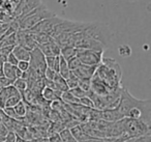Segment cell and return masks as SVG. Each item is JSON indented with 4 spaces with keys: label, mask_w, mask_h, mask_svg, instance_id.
<instances>
[{
    "label": "cell",
    "mask_w": 151,
    "mask_h": 142,
    "mask_svg": "<svg viewBox=\"0 0 151 142\" xmlns=\"http://www.w3.org/2000/svg\"><path fill=\"white\" fill-rule=\"evenodd\" d=\"M94 75L111 89H117L122 86V70L119 62L114 58L103 57L101 62L96 67Z\"/></svg>",
    "instance_id": "1"
},
{
    "label": "cell",
    "mask_w": 151,
    "mask_h": 142,
    "mask_svg": "<svg viewBox=\"0 0 151 142\" xmlns=\"http://www.w3.org/2000/svg\"><path fill=\"white\" fill-rule=\"evenodd\" d=\"M54 16L55 14L52 11H50L44 4H40L34 9H32L31 12H29L22 19L18 20L19 21V27L20 29L29 30L32 27H34L36 24L40 23V22L44 21L46 19H49V18H52Z\"/></svg>",
    "instance_id": "2"
},
{
    "label": "cell",
    "mask_w": 151,
    "mask_h": 142,
    "mask_svg": "<svg viewBox=\"0 0 151 142\" xmlns=\"http://www.w3.org/2000/svg\"><path fill=\"white\" fill-rule=\"evenodd\" d=\"M82 32L88 38L99 42L104 47H107L111 41V32L107 25L99 22H87Z\"/></svg>",
    "instance_id": "3"
},
{
    "label": "cell",
    "mask_w": 151,
    "mask_h": 142,
    "mask_svg": "<svg viewBox=\"0 0 151 142\" xmlns=\"http://www.w3.org/2000/svg\"><path fill=\"white\" fill-rule=\"evenodd\" d=\"M120 121H121L123 136L125 138H127V139L128 138L150 135L151 133L150 125H148V123L144 122L142 120L124 117Z\"/></svg>",
    "instance_id": "4"
},
{
    "label": "cell",
    "mask_w": 151,
    "mask_h": 142,
    "mask_svg": "<svg viewBox=\"0 0 151 142\" xmlns=\"http://www.w3.org/2000/svg\"><path fill=\"white\" fill-rule=\"evenodd\" d=\"M104 51L103 50H91V49H78L76 56L82 64L97 67L101 62Z\"/></svg>",
    "instance_id": "5"
},
{
    "label": "cell",
    "mask_w": 151,
    "mask_h": 142,
    "mask_svg": "<svg viewBox=\"0 0 151 142\" xmlns=\"http://www.w3.org/2000/svg\"><path fill=\"white\" fill-rule=\"evenodd\" d=\"M16 40H17V45L24 47L29 51H32L37 47L35 41H34L33 34L29 30H17L16 31Z\"/></svg>",
    "instance_id": "6"
},
{
    "label": "cell",
    "mask_w": 151,
    "mask_h": 142,
    "mask_svg": "<svg viewBox=\"0 0 151 142\" xmlns=\"http://www.w3.org/2000/svg\"><path fill=\"white\" fill-rule=\"evenodd\" d=\"M96 67H92V65H86V64H81L79 67L76 70L71 71L73 75L78 79H88L90 80L92 76L94 75Z\"/></svg>",
    "instance_id": "7"
},
{
    "label": "cell",
    "mask_w": 151,
    "mask_h": 142,
    "mask_svg": "<svg viewBox=\"0 0 151 142\" xmlns=\"http://www.w3.org/2000/svg\"><path fill=\"white\" fill-rule=\"evenodd\" d=\"M37 48L40 50V52L44 54L45 57L47 56H58L60 55V48L61 47L55 42L54 40L51 41L50 43L45 45L37 46Z\"/></svg>",
    "instance_id": "8"
},
{
    "label": "cell",
    "mask_w": 151,
    "mask_h": 142,
    "mask_svg": "<svg viewBox=\"0 0 151 142\" xmlns=\"http://www.w3.org/2000/svg\"><path fill=\"white\" fill-rule=\"evenodd\" d=\"M122 115L116 108L114 109H106V110H99V119L108 122H115L122 119Z\"/></svg>",
    "instance_id": "9"
},
{
    "label": "cell",
    "mask_w": 151,
    "mask_h": 142,
    "mask_svg": "<svg viewBox=\"0 0 151 142\" xmlns=\"http://www.w3.org/2000/svg\"><path fill=\"white\" fill-rule=\"evenodd\" d=\"M23 72H21L16 65H12L9 63L5 62L3 64V76L11 81H15L17 78H21Z\"/></svg>",
    "instance_id": "10"
},
{
    "label": "cell",
    "mask_w": 151,
    "mask_h": 142,
    "mask_svg": "<svg viewBox=\"0 0 151 142\" xmlns=\"http://www.w3.org/2000/svg\"><path fill=\"white\" fill-rule=\"evenodd\" d=\"M61 93H62V92L58 91V90L52 89V88L46 87V86H45L44 89H42V92H40V96H42V99H44L46 102L51 103V102H53V101L60 100Z\"/></svg>",
    "instance_id": "11"
},
{
    "label": "cell",
    "mask_w": 151,
    "mask_h": 142,
    "mask_svg": "<svg viewBox=\"0 0 151 142\" xmlns=\"http://www.w3.org/2000/svg\"><path fill=\"white\" fill-rule=\"evenodd\" d=\"M30 53L31 51L27 50L24 47L19 46V45H16L13 49V54L17 57L18 60H25V61H29L30 60Z\"/></svg>",
    "instance_id": "12"
},
{
    "label": "cell",
    "mask_w": 151,
    "mask_h": 142,
    "mask_svg": "<svg viewBox=\"0 0 151 142\" xmlns=\"http://www.w3.org/2000/svg\"><path fill=\"white\" fill-rule=\"evenodd\" d=\"M53 85H54V89L58 90L60 92H64L68 90V87H67V84L65 82V79L62 78L58 73H57L56 77L53 80Z\"/></svg>",
    "instance_id": "13"
},
{
    "label": "cell",
    "mask_w": 151,
    "mask_h": 142,
    "mask_svg": "<svg viewBox=\"0 0 151 142\" xmlns=\"http://www.w3.org/2000/svg\"><path fill=\"white\" fill-rule=\"evenodd\" d=\"M77 52H78V49L73 46H64L60 48V56H62L66 61L75 57L77 55Z\"/></svg>",
    "instance_id": "14"
},
{
    "label": "cell",
    "mask_w": 151,
    "mask_h": 142,
    "mask_svg": "<svg viewBox=\"0 0 151 142\" xmlns=\"http://www.w3.org/2000/svg\"><path fill=\"white\" fill-rule=\"evenodd\" d=\"M13 108H14V110H15V113L18 118H19L20 120H24L26 114H27V104L22 100L21 102H19L15 107H13Z\"/></svg>",
    "instance_id": "15"
},
{
    "label": "cell",
    "mask_w": 151,
    "mask_h": 142,
    "mask_svg": "<svg viewBox=\"0 0 151 142\" xmlns=\"http://www.w3.org/2000/svg\"><path fill=\"white\" fill-rule=\"evenodd\" d=\"M70 70L68 67V64H67V61L63 58L62 56L59 55V67H58V74L61 76L62 78L66 79L67 77L70 74Z\"/></svg>",
    "instance_id": "16"
},
{
    "label": "cell",
    "mask_w": 151,
    "mask_h": 142,
    "mask_svg": "<svg viewBox=\"0 0 151 142\" xmlns=\"http://www.w3.org/2000/svg\"><path fill=\"white\" fill-rule=\"evenodd\" d=\"M32 33V32H31ZM33 34L34 41H35L36 45L40 46V45H45L50 43L51 41H53L54 38L48 33H45V32H38V33H32Z\"/></svg>",
    "instance_id": "17"
},
{
    "label": "cell",
    "mask_w": 151,
    "mask_h": 142,
    "mask_svg": "<svg viewBox=\"0 0 151 142\" xmlns=\"http://www.w3.org/2000/svg\"><path fill=\"white\" fill-rule=\"evenodd\" d=\"M60 100L62 101V103L67 105H73V104H79V100L71 93L69 90L67 91H64L61 93V98Z\"/></svg>",
    "instance_id": "18"
},
{
    "label": "cell",
    "mask_w": 151,
    "mask_h": 142,
    "mask_svg": "<svg viewBox=\"0 0 151 142\" xmlns=\"http://www.w3.org/2000/svg\"><path fill=\"white\" fill-rule=\"evenodd\" d=\"M46 59V65L47 67L51 70H54L55 72L58 73V67H59V55L58 56H47L45 57Z\"/></svg>",
    "instance_id": "19"
},
{
    "label": "cell",
    "mask_w": 151,
    "mask_h": 142,
    "mask_svg": "<svg viewBox=\"0 0 151 142\" xmlns=\"http://www.w3.org/2000/svg\"><path fill=\"white\" fill-rule=\"evenodd\" d=\"M13 86L20 92L23 93L26 89H27V81L23 78H17L15 81L13 82Z\"/></svg>",
    "instance_id": "20"
},
{
    "label": "cell",
    "mask_w": 151,
    "mask_h": 142,
    "mask_svg": "<svg viewBox=\"0 0 151 142\" xmlns=\"http://www.w3.org/2000/svg\"><path fill=\"white\" fill-rule=\"evenodd\" d=\"M59 138H60L61 142H78L73 138V136L71 135L70 131L68 129H65L62 132H60L59 133Z\"/></svg>",
    "instance_id": "21"
},
{
    "label": "cell",
    "mask_w": 151,
    "mask_h": 142,
    "mask_svg": "<svg viewBox=\"0 0 151 142\" xmlns=\"http://www.w3.org/2000/svg\"><path fill=\"white\" fill-rule=\"evenodd\" d=\"M65 82L67 84V87H68V90L69 89H73V88L77 87L78 86V82H79V79L73 75V72H70L68 77L65 79Z\"/></svg>",
    "instance_id": "22"
},
{
    "label": "cell",
    "mask_w": 151,
    "mask_h": 142,
    "mask_svg": "<svg viewBox=\"0 0 151 142\" xmlns=\"http://www.w3.org/2000/svg\"><path fill=\"white\" fill-rule=\"evenodd\" d=\"M21 101H22L21 93H17V94H15V96H11L9 99H7L6 103H5V107L13 108V107H15L16 105H17L19 102H21ZM5 107H4V108H5Z\"/></svg>",
    "instance_id": "23"
},
{
    "label": "cell",
    "mask_w": 151,
    "mask_h": 142,
    "mask_svg": "<svg viewBox=\"0 0 151 142\" xmlns=\"http://www.w3.org/2000/svg\"><path fill=\"white\" fill-rule=\"evenodd\" d=\"M118 53L122 57H129L132 55V48L128 45H121L118 48Z\"/></svg>",
    "instance_id": "24"
},
{
    "label": "cell",
    "mask_w": 151,
    "mask_h": 142,
    "mask_svg": "<svg viewBox=\"0 0 151 142\" xmlns=\"http://www.w3.org/2000/svg\"><path fill=\"white\" fill-rule=\"evenodd\" d=\"M79 104H81L82 106L86 107V108H90V109H94V104H93V101L91 100L90 96H85L83 98H81L79 100Z\"/></svg>",
    "instance_id": "25"
},
{
    "label": "cell",
    "mask_w": 151,
    "mask_h": 142,
    "mask_svg": "<svg viewBox=\"0 0 151 142\" xmlns=\"http://www.w3.org/2000/svg\"><path fill=\"white\" fill-rule=\"evenodd\" d=\"M123 142H151V134L150 135L141 136V137L128 138V139L124 140Z\"/></svg>",
    "instance_id": "26"
},
{
    "label": "cell",
    "mask_w": 151,
    "mask_h": 142,
    "mask_svg": "<svg viewBox=\"0 0 151 142\" xmlns=\"http://www.w3.org/2000/svg\"><path fill=\"white\" fill-rule=\"evenodd\" d=\"M67 64H68V67L70 71H73V70H76L77 67H80L82 63H81V61L79 60V58L77 56L73 57V58H70L69 60H67Z\"/></svg>",
    "instance_id": "27"
},
{
    "label": "cell",
    "mask_w": 151,
    "mask_h": 142,
    "mask_svg": "<svg viewBox=\"0 0 151 142\" xmlns=\"http://www.w3.org/2000/svg\"><path fill=\"white\" fill-rule=\"evenodd\" d=\"M78 86L83 89L85 92H88L90 90V80L88 79H79Z\"/></svg>",
    "instance_id": "28"
},
{
    "label": "cell",
    "mask_w": 151,
    "mask_h": 142,
    "mask_svg": "<svg viewBox=\"0 0 151 142\" xmlns=\"http://www.w3.org/2000/svg\"><path fill=\"white\" fill-rule=\"evenodd\" d=\"M57 72H55L54 70H51L49 67H47L46 71L44 73V79L47 80V81H53L54 78L56 77Z\"/></svg>",
    "instance_id": "29"
},
{
    "label": "cell",
    "mask_w": 151,
    "mask_h": 142,
    "mask_svg": "<svg viewBox=\"0 0 151 142\" xmlns=\"http://www.w3.org/2000/svg\"><path fill=\"white\" fill-rule=\"evenodd\" d=\"M69 91L71 92V93L73 94V96H76V98L78 99V100H80L81 98H83V96H87V92H85L83 89H81L79 86H77V87L73 88V89H69Z\"/></svg>",
    "instance_id": "30"
},
{
    "label": "cell",
    "mask_w": 151,
    "mask_h": 142,
    "mask_svg": "<svg viewBox=\"0 0 151 142\" xmlns=\"http://www.w3.org/2000/svg\"><path fill=\"white\" fill-rule=\"evenodd\" d=\"M29 61H25V60H20L17 64V67L20 70L21 72H26L29 70Z\"/></svg>",
    "instance_id": "31"
},
{
    "label": "cell",
    "mask_w": 151,
    "mask_h": 142,
    "mask_svg": "<svg viewBox=\"0 0 151 142\" xmlns=\"http://www.w3.org/2000/svg\"><path fill=\"white\" fill-rule=\"evenodd\" d=\"M17 134L15 132H12V131H9V133L5 135V139L4 141L5 142H16L17 141Z\"/></svg>",
    "instance_id": "32"
},
{
    "label": "cell",
    "mask_w": 151,
    "mask_h": 142,
    "mask_svg": "<svg viewBox=\"0 0 151 142\" xmlns=\"http://www.w3.org/2000/svg\"><path fill=\"white\" fill-rule=\"evenodd\" d=\"M9 85H13V81H11L9 79L5 78L4 76L3 77H0V90L4 87H7Z\"/></svg>",
    "instance_id": "33"
},
{
    "label": "cell",
    "mask_w": 151,
    "mask_h": 142,
    "mask_svg": "<svg viewBox=\"0 0 151 142\" xmlns=\"http://www.w3.org/2000/svg\"><path fill=\"white\" fill-rule=\"evenodd\" d=\"M6 62L9 63V64H12V65H16V67H17V64H18V62H19V60H18L17 57H16L15 55L13 54V51H12V53H9V54L7 55V57H6Z\"/></svg>",
    "instance_id": "34"
},
{
    "label": "cell",
    "mask_w": 151,
    "mask_h": 142,
    "mask_svg": "<svg viewBox=\"0 0 151 142\" xmlns=\"http://www.w3.org/2000/svg\"><path fill=\"white\" fill-rule=\"evenodd\" d=\"M0 77H3V65H0Z\"/></svg>",
    "instance_id": "35"
},
{
    "label": "cell",
    "mask_w": 151,
    "mask_h": 142,
    "mask_svg": "<svg viewBox=\"0 0 151 142\" xmlns=\"http://www.w3.org/2000/svg\"><path fill=\"white\" fill-rule=\"evenodd\" d=\"M5 139V136H2V135H0V142H3Z\"/></svg>",
    "instance_id": "36"
},
{
    "label": "cell",
    "mask_w": 151,
    "mask_h": 142,
    "mask_svg": "<svg viewBox=\"0 0 151 142\" xmlns=\"http://www.w3.org/2000/svg\"><path fill=\"white\" fill-rule=\"evenodd\" d=\"M1 111H2V109H0V122H1Z\"/></svg>",
    "instance_id": "37"
}]
</instances>
